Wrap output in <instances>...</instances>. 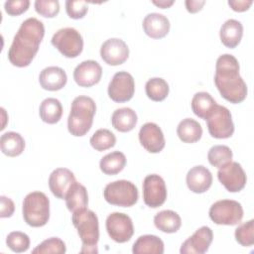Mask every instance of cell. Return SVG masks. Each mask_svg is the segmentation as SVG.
Segmentation results:
<instances>
[{
  "instance_id": "obj_1",
  "label": "cell",
  "mask_w": 254,
  "mask_h": 254,
  "mask_svg": "<svg viewBox=\"0 0 254 254\" xmlns=\"http://www.w3.org/2000/svg\"><path fill=\"white\" fill-rule=\"evenodd\" d=\"M45 27L37 18H28L20 26L8 51L9 62L17 67L28 66L39 51Z\"/></svg>"
},
{
  "instance_id": "obj_2",
  "label": "cell",
  "mask_w": 254,
  "mask_h": 254,
  "mask_svg": "<svg viewBox=\"0 0 254 254\" xmlns=\"http://www.w3.org/2000/svg\"><path fill=\"white\" fill-rule=\"evenodd\" d=\"M239 63L229 54L218 57L215 64L214 83L221 96L233 104L242 102L247 96V85L239 74Z\"/></svg>"
},
{
  "instance_id": "obj_3",
  "label": "cell",
  "mask_w": 254,
  "mask_h": 254,
  "mask_svg": "<svg viewBox=\"0 0 254 254\" xmlns=\"http://www.w3.org/2000/svg\"><path fill=\"white\" fill-rule=\"evenodd\" d=\"M96 112L94 100L85 95L75 97L71 102L67 118V130L75 137L84 136L91 128Z\"/></svg>"
},
{
  "instance_id": "obj_4",
  "label": "cell",
  "mask_w": 254,
  "mask_h": 254,
  "mask_svg": "<svg viewBox=\"0 0 254 254\" xmlns=\"http://www.w3.org/2000/svg\"><path fill=\"white\" fill-rule=\"evenodd\" d=\"M71 222L82 242L81 252H97L99 240L98 217L92 210L84 207L72 212Z\"/></svg>"
},
{
  "instance_id": "obj_5",
  "label": "cell",
  "mask_w": 254,
  "mask_h": 254,
  "mask_svg": "<svg viewBox=\"0 0 254 254\" xmlns=\"http://www.w3.org/2000/svg\"><path fill=\"white\" fill-rule=\"evenodd\" d=\"M22 213L28 225L42 227L50 219V199L42 191H32L23 200Z\"/></svg>"
},
{
  "instance_id": "obj_6",
  "label": "cell",
  "mask_w": 254,
  "mask_h": 254,
  "mask_svg": "<svg viewBox=\"0 0 254 254\" xmlns=\"http://www.w3.org/2000/svg\"><path fill=\"white\" fill-rule=\"evenodd\" d=\"M104 199L112 204L121 207H130L138 200V189L130 181L118 180L106 185L103 190Z\"/></svg>"
},
{
  "instance_id": "obj_7",
  "label": "cell",
  "mask_w": 254,
  "mask_h": 254,
  "mask_svg": "<svg viewBox=\"0 0 254 254\" xmlns=\"http://www.w3.org/2000/svg\"><path fill=\"white\" fill-rule=\"evenodd\" d=\"M52 45L65 58L74 59L83 50V39L80 33L71 27L58 30L52 37Z\"/></svg>"
},
{
  "instance_id": "obj_8",
  "label": "cell",
  "mask_w": 254,
  "mask_h": 254,
  "mask_svg": "<svg viewBox=\"0 0 254 254\" xmlns=\"http://www.w3.org/2000/svg\"><path fill=\"white\" fill-rule=\"evenodd\" d=\"M243 208L240 202L232 199L215 201L209 208V218L219 225H236L243 218Z\"/></svg>"
},
{
  "instance_id": "obj_9",
  "label": "cell",
  "mask_w": 254,
  "mask_h": 254,
  "mask_svg": "<svg viewBox=\"0 0 254 254\" xmlns=\"http://www.w3.org/2000/svg\"><path fill=\"white\" fill-rule=\"evenodd\" d=\"M205 120L210 136L215 139H227L234 133L232 116L225 106L216 104Z\"/></svg>"
},
{
  "instance_id": "obj_10",
  "label": "cell",
  "mask_w": 254,
  "mask_h": 254,
  "mask_svg": "<svg viewBox=\"0 0 254 254\" xmlns=\"http://www.w3.org/2000/svg\"><path fill=\"white\" fill-rule=\"evenodd\" d=\"M106 230L109 237L117 243H125L134 234V226L129 215L122 212H112L106 218Z\"/></svg>"
},
{
  "instance_id": "obj_11",
  "label": "cell",
  "mask_w": 254,
  "mask_h": 254,
  "mask_svg": "<svg viewBox=\"0 0 254 254\" xmlns=\"http://www.w3.org/2000/svg\"><path fill=\"white\" fill-rule=\"evenodd\" d=\"M109 97L118 103L129 101L135 92V81L133 76L124 70L116 72L108 84Z\"/></svg>"
},
{
  "instance_id": "obj_12",
  "label": "cell",
  "mask_w": 254,
  "mask_h": 254,
  "mask_svg": "<svg viewBox=\"0 0 254 254\" xmlns=\"http://www.w3.org/2000/svg\"><path fill=\"white\" fill-rule=\"evenodd\" d=\"M217 178L221 185L230 192L240 191L247 182V177L243 168L239 163L233 161L218 168Z\"/></svg>"
},
{
  "instance_id": "obj_13",
  "label": "cell",
  "mask_w": 254,
  "mask_h": 254,
  "mask_svg": "<svg viewBox=\"0 0 254 254\" xmlns=\"http://www.w3.org/2000/svg\"><path fill=\"white\" fill-rule=\"evenodd\" d=\"M143 199L147 206L157 208L167 199V187L162 177L148 175L143 181Z\"/></svg>"
},
{
  "instance_id": "obj_14",
  "label": "cell",
  "mask_w": 254,
  "mask_h": 254,
  "mask_svg": "<svg viewBox=\"0 0 254 254\" xmlns=\"http://www.w3.org/2000/svg\"><path fill=\"white\" fill-rule=\"evenodd\" d=\"M100 57L109 65H120L127 61L129 48L123 40L111 38L101 45Z\"/></svg>"
},
{
  "instance_id": "obj_15",
  "label": "cell",
  "mask_w": 254,
  "mask_h": 254,
  "mask_svg": "<svg viewBox=\"0 0 254 254\" xmlns=\"http://www.w3.org/2000/svg\"><path fill=\"white\" fill-rule=\"evenodd\" d=\"M213 239L212 230L208 226H201L185 240L181 246V254H203L207 252Z\"/></svg>"
},
{
  "instance_id": "obj_16",
  "label": "cell",
  "mask_w": 254,
  "mask_h": 254,
  "mask_svg": "<svg viewBox=\"0 0 254 254\" xmlns=\"http://www.w3.org/2000/svg\"><path fill=\"white\" fill-rule=\"evenodd\" d=\"M139 141L146 151L153 154L160 153L166 144L162 129L153 122H147L140 128Z\"/></svg>"
},
{
  "instance_id": "obj_17",
  "label": "cell",
  "mask_w": 254,
  "mask_h": 254,
  "mask_svg": "<svg viewBox=\"0 0 254 254\" xmlns=\"http://www.w3.org/2000/svg\"><path fill=\"white\" fill-rule=\"evenodd\" d=\"M102 76V67L93 61L87 60L77 64L73 70V79L81 87H90L98 83Z\"/></svg>"
},
{
  "instance_id": "obj_18",
  "label": "cell",
  "mask_w": 254,
  "mask_h": 254,
  "mask_svg": "<svg viewBox=\"0 0 254 254\" xmlns=\"http://www.w3.org/2000/svg\"><path fill=\"white\" fill-rule=\"evenodd\" d=\"M74 182L75 177L70 170L58 168L54 170L49 177V188L56 197L64 199L68 189Z\"/></svg>"
},
{
  "instance_id": "obj_19",
  "label": "cell",
  "mask_w": 254,
  "mask_h": 254,
  "mask_svg": "<svg viewBox=\"0 0 254 254\" xmlns=\"http://www.w3.org/2000/svg\"><path fill=\"white\" fill-rule=\"evenodd\" d=\"M188 188L194 193H203L211 187L212 175L210 171L201 165L189 170L186 178Z\"/></svg>"
},
{
  "instance_id": "obj_20",
  "label": "cell",
  "mask_w": 254,
  "mask_h": 254,
  "mask_svg": "<svg viewBox=\"0 0 254 254\" xmlns=\"http://www.w3.org/2000/svg\"><path fill=\"white\" fill-rule=\"evenodd\" d=\"M144 32L152 39H162L170 31L169 19L160 13H150L143 19L142 23Z\"/></svg>"
},
{
  "instance_id": "obj_21",
  "label": "cell",
  "mask_w": 254,
  "mask_h": 254,
  "mask_svg": "<svg viewBox=\"0 0 254 254\" xmlns=\"http://www.w3.org/2000/svg\"><path fill=\"white\" fill-rule=\"evenodd\" d=\"M67 81L65 71L60 66L45 67L39 75V82L42 88L49 91H57L64 87Z\"/></svg>"
},
{
  "instance_id": "obj_22",
  "label": "cell",
  "mask_w": 254,
  "mask_h": 254,
  "mask_svg": "<svg viewBox=\"0 0 254 254\" xmlns=\"http://www.w3.org/2000/svg\"><path fill=\"white\" fill-rule=\"evenodd\" d=\"M243 36V26L235 19H228L220 27L219 37L221 43L229 49L236 48Z\"/></svg>"
},
{
  "instance_id": "obj_23",
  "label": "cell",
  "mask_w": 254,
  "mask_h": 254,
  "mask_svg": "<svg viewBox=\"0 0 254 254\" xmlns=\"http://www.w3.org/2000/svg\"><path fill=\"white\" fill-rule=\"evenodd\" d=\"M65 204L70 212L84 208L88 204V194L86 188L76 181L68 189L65 197Z\"/></svg>"
},
{
  "instance_id": "obj_24",
  "label": "cell",
  "mask_w": 254,
  "mask_h": 254,
  "mask_svg": "<svg viewBox=\"0 0 254 254\" xmlns=\"http://www.w3.org/2000/svg\"><path fill=\"white\" fill-rule=\"evenodd\" d=\"M138 117L136 112L129 107L116 109L111 116L112 126L119 132H129L133 130L137 124Z\"/></svg>"
},
{
  "instance_id": "obj_25",
  "label": "cell",
  "mask_w": 254,
  "mask_h": 254,
  "mask_svg": "<svg viewBox=\"0 0 254 254\" xmlns=\"http://www.w3.org/2000/svg\"><path fill=\"white\" fill-rule=\"evenodd\" d=\"M132 252L134 254H163L164 242L156 235H142L134 242Z\"/></svg>"
},
{
  "instance_id": "obj_26",
  "label": "cell",
  "mask_w": 254,
  "mask_h": 254,
  "mask_svg": "<svg viewBox=\"0 0 254 254\" xmlns=\"http://www.w3.org/2000/svg\"><path fill=\"white\" fill-rule=\"evenodd\" d=\"M177 134L180 140L184 143H195L199 141L202 136V127L196 120L186 118L179 123Z\"/></svg>"
},
{
  "instance_id": "obj_27",
  "label": "cell",
  "mask_w": 254,
  "mask_h": 254,
  "mask_svg": "<svg viewBox=\"0 0 254 254\" xmlns=\"http://www.w3.org/2000/svg\"><path fill=\"white\" fill-rule=\"evenodd\" d=\"M0 147L4 155L8 157H17L25 149V140L17 132H6L1 135Z\"/></svg>"
},
{
  "instance_id": "obj_28",
  "label": "cell",
  "mask_w": 254,
  "mask_h": 254,
  "mask_svg": "<svg viewBox=\"0 0 254 254\" xmlns=\"http://www.w3.org/2000/svg\"><path fill=\"white\" fill-rule=\"evenodd\" d=\"M154 224L162 232L175 233L180 229L182 219L176 211L166 209L158 212L154 216Z\"/></svg>"
},
{
  "instance_id": "obj_29",
  "label": "cell",
  "mask_w": 254,
  "mask_h": 254,
  "mask_svg": "<svg viewBox=\"0 0 254 254\" xmlns=\"http://www.w3.org/2000/svg\"><path fill=\"white\" fill-rule=\"evenodd\" d=\"M39 114L45 123H58L63 115V106L61 101L54 97H48L44 99L40 105Z\"/></svg>"
},
{
  "instance_id": "obj_30",
  "label": "cell",
  "mask_w": 254,
  "mask_h": 254,
  "mask_svg": "<svg viewBox=\"0 0 254 254\" xmlns=\"http://www.w3.org/2000/svg\"><path fill=\"white\" fill-rule=\"evenodd\" d=\"M126 166V157L120 151H114L106 154L99 162L101 172L108 176L117 175Z\"/></svg>"
},
{
  "instance_id": "obj_31",
  "label": "cell",
  "mask_w": 254,
  "mask_h": 254,
  "mask_svg": "<svg viewBox=\"0 0 254 254\" xmlns=\"http://www.w3.org/2000/svg\"><path fill=\"white\" fill-rule=\"evenodd\" d=\"M217 103L213 97L205 91L196 92L190 102L192 112L201 119H206Z\"/></svg>"
},
{
  "instance_id": "obj_32",
  "label": "cell",
  "mask_w": 254,
  "mask_h": 254,
  "mask_svg": "<svg viewBox=\"0 0 254 254\" xmlns=\"http://www.w3.org/2000/svg\"><path fill=\"white\" fill-rule=\"evenodd\" d=\"M146 95L153 101H163L167 98L170 87L168 82L161 77L150 78L145 84Z\"/></svg>"
},
{
  "instance_id": "obj_33",
  "label": "cell",
  "mask_w": 254,
  "mask_h": 254,
  "mask_svg": "<svg viewBox=\"0 0 254 254\" xmlns=\"http://www.w3.org/2000/svg\"><path fill=\"white\" fill-rule=\"evenodd\" d=\"M89 143L98 152L112 148L116 143L115 135L108 129H98L90 137Z\"/></svg>"
},
{
  "instance_id": "obj_34",
  "label": "cell",
  "mask_w": 254,
  "mask_h": 254,
  "mask_svg": "<svg viewBox=\"0 0 254 254\" xmlns=\"http://www.w3.org/2000/svg\"><path fill=\"white\" fill-rule=\"evenodd\" d=\"M233 154L231 149L225 145L212 146L207 153V160L213 167L220 168L232 160Z\"/></svg>"
},
{
  "instance_id": "obj_35",
  "label": "cell",
  "mask_w": 254,
  "mask_h": 254,
  "mask_svg": "<svg viewBox=\"0 0 254 254\" xmlns=\"http://www.w3.org/2000/svg\"><path fill=\"white\" fill-rule=\"evenodd\" d=\"M66 251L65 243L59 237H51L44 240L32 250L33 254H64Z\"/></svg>"
},
{
  "instance_id": "obj_36",
  "label": "cell",
  "mask_w": 254,
  "mask_h": 254,
  "mask_svg": "<svg viewBox=\"0 0 254 254\" xmlns=\"http://www.w3.org/2000/svg\"><path fill=\"white\" fill-rule=\"evenodd\" d=\"M6 244L10 250L16 253L26 252L30 247L29 236L21 231H12L6 237Z\"/></svg>"
},
{
  "instance_id": "obj_37",
  "label": "cell",
  "mask_w": 254,
  "mask_h": 254,
  "mask_svg": "<svg viewBox=\"0 0 254 254\" xmlns=\"http://www.w3.org/2000/svg\"><path fill=\"white\" fill-rule=\"evenodd\" d=\"M236 241L244 247H249L254 244V220L250 219L247 222L240 224L235 229Z\"/></svg>"
},
{
  "instance_id": "obj_38",
  "label": "cell",
  "mask_w": 254,
  "mask_h": 254,
  "mask_svg": "<svg viewBox=\"0 0 254 254\" xmlns=\"http://www.w3.org/2000/svg\"><path fill=\"white\" fill-rule=\"evenodd\" d=\"M34 6L36 12L45 18H54L60 12L58 0H37Z\"/></svg>"
},
{
  "instance_id": "obj_39",
  "label": "cell",
  "mask_w": 254,
  "mask_h": 254,
  "mask_svg": "<svg viewBox=\"0 0 254 254\" xmlns=\"http://www.w3.org/2000/svg\"><path fill=\"white\" fill-rule=\"evenodd\" d=\"M65 11L68 17L71 19H74V20L82 19L88 11V4L85 1L66 0Z\"/></svg>"
},
{
  "instance_id": "obj_40",
  "label": "cell",
  "mask_w": 254,
  "mask_h": 254,
  "mask_svg": "<svg viewBox=\"0 0 254 254\" xmlns=\"http://www.w3.org/2000/svg\"><path fill=\"white\" fill-rule=\"evenodd\" d=\"M30 6L29 0H11L4 3L5 12L10 16H18L28 10Z\"/></svg>"
},
{
  "instance_id": "obj_41",
  "label": "cell",
  "mask_w": 254,
  "mask_h": 254,
  "mask_svg": "<svg viewBox=\"0 0 254 254\" xmlns=\"http://www.w3.org/2000/svg\"><path fill=\"white\" fill-rule=\"evenodd\" d=\"M0 216L2 218L10 217L13 215L15 210V204L10 197L5 195L0 196Z\"/></svg>"
},
{
  "instance_id": "obj_42",
  "label": "cell",
  "mask_w": 254,
  "mask_h": 254,
  "mask_svg": "<svg viewBox=\"0 0 254 254\" xmlns=\"http://www.w3.org/2000/svg\"><path fill=\"white\" fill-rule=\"evenodd\" d=\"M253 4L252 0H229L228 5L235 12L247 11Z\"/></svg>"
},
{
  "instance_id": "obj_43",
  "label": "cell",
  "mask_w": 254,
  "mask_h": 254,
  "mask_svg": "<svg viewBox=\"0 0 254 254\" xmlns=\"http://www.w3.org/2000/svg\"><path fill=\"white\" fill-rule=\"evenodd\" d=\"M205 4V1L201 0H187L185 1V5L186 8L188 10V12L190 13H196L198 11H200L203 7V5Z\"/></svg>"
},
{
  "instance_id": "obj_44",
  "label": "cell",
  "mask_w": 254,
  "mask_h": 254,
  "mask_svg": "<svg viewBox=\"0 0 254 254\" xmlns=\"http://www.w3.org/2000/svg\"><path fill=\"white\" fill-rule=\"evenodd\" d=\"M152 3H153L154 5H156L157 7L161 8V9H165V8L171 7V6L175 3V1H174V0H159V1L153 0Z\"/></svg>"
}]
</instances>
